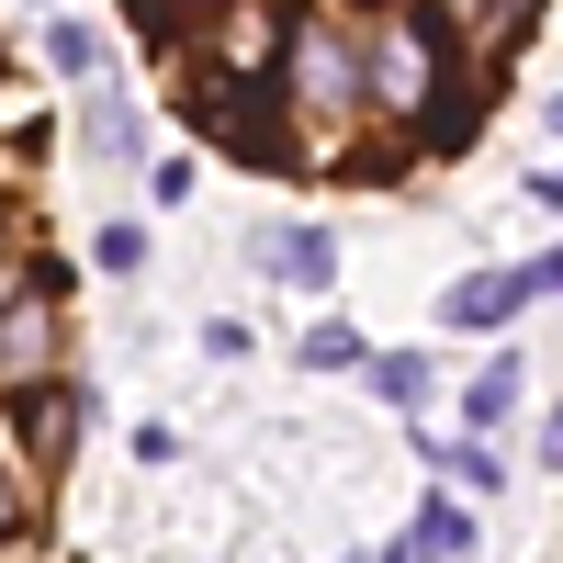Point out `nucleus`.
<instances>
[{"label": "nucleus", "mask_w": 563, "mask_h": 563, "mask_svg": "<svg viewBox=\"0 0 563 563\" xmlns=\"http://www.w3.org/2000/svg\"><path fill=\"white\" fill-rule=\"evenodd\" d=\"M429 57H440V34H429V23H395L384 45H372V102H384V113H417V102H429Z\"/></svg>", "instance_id": "1"}, {"label": "nucleus", "mask_w": 563, "mask_h": 563, "mask_svg": "<svg viewBox=\"0 0 563 563\" xmlns=\"http://www.w3.org/2000/svg\"><path fill=\"white\" fill-rule=\"evenodd\" d=\"M45 361H57V305H0V372L12 384H45Z\"/></svg>", "instance_id": "2"}, {"label": "nucleus", "mask_w": 563, "mask_h": 563, "mask_svg": "<svg viewBox=\"0 0 563 563\" xmlns=\"http://www.w3.org/2000/svg\"><path fill=\"white\" fill-rule=\"evenodd\" d=\"M294 79H305L316 113H350V102H361V68H350L339 34H305V45H294Z\"/></svg>", "instance_id": "3"}, {"label": "nucleus", "mask_w": 563, "mask_h": 563, "mask_svg": "<svg viewBox=\"0 0 563 563\" xmlns=\"http://www.w3.org/2000/svg\"><path fill=\"white\" fill-rule=\"evenodd\" d=\"M519 23H530V0H451V23H429V34L474 45V57H507V45H519Z\"/></svg>", "instance_id": "4"}, {"label": "nucleus", "mask_w": 563, "mask_h": 563, "mask_svg": "<svg viewBox=\"0 0 563 563\" xmlns=\"http://www.w3.org/2000/svg\"><path fill=\"white\" fill-rule=\"evenodd\" d=\"M214 45H225V68L249 79V68L282 57V12H271V0H225V34H214Z\"/></svg>", "instance_id": "5"}, {"label": "nucleus", "mask_w": 563, "mask_h": 563, "mask_svg": "<svg viewBox=\"0 0 563 563\" xmlns=\"http://www.w3.org/2000/svg\"><path fill=\"white\" fill-rule=\"evenodd\" d=\"M519 305H530V271H496V282H451V294H440V316H451V327H507Z\"/></svg>", "instance_id": "6"}, {"label": "nucleus", "mask_w": 563, "mask_h": 563, "mask_svg": "<svg viewBox=\"0 0 563 563\" xmlns=\"http://www.w3.org/2000/svg\"><path fill=\"white\" fill-rule=\"evenodd\" d=\"M203 113H214V135H225L238 158H282V124L260 113V90H249V79H238V90H214Z\"/></svg>", "instance_id": "7"}, {"label": "nucleus", "mask_w": 563, "mask_h": 563, "mask_svg": "<svg viewBox=\"0 0 563 563\" xmlns=\"http://www.w3.org/2000/svg\"><path fill=\"white\" fill-rule=\"evenodd\" d=\"M260 260H271L282 282H327V271H339V249H327V238H316V225H294V238H271Z\"/></svg>", "instance_id": "8"}, {"label": "nucleus", "mask_w": 563, "mask_h": 563, "mask_svg": "<svg viewBox=\"0 0 563 563\" xmlns=\"http://www.w3.org/2000/svg\"><path fill=\"white\" fill-rule=\"evenodd\" d=\"M507 406H519V361H496V372H474V395H462V417H474V429H496Z\"/></svg>", "instance_id": "9"}, {"label": "nucleus", "mask_w": 563, "mask_h": 563, "mask_svg": "<svg viewBox=\"0 0 563 563\" xmlns=\"http://www.w3.org/2000/svg\"><path fill=\"white\" fill-rule=\"evenodd\" d=\"M68 440H79V395H57V384H45V395H34V451L57 462Z\"/></svg>", "instance_id": "10"}, {"label": "nucleus", "mask_w": 563, "mask_h": 563, "mask_svg": "<svg viewBox=\"0 0 563 563\" xmlns=\"http://www.w3.org/2000/svg\"><path fill=\"white\" fill-rule=\"evenodd\" d=\"M372 395H384V406H429V361H372Z\"/></svg>", "instance_id": "11"}, {"label": "nucleus", "mask_w": 563, "mask_h": 563, "mask_svg": "<svg viewBox=\"0 0 563 563\" xmlns=\"http://www.w3.org/2000/svg\"><path fill=\"white\" fill-rule=\"evenodd\" d=\"M417 552H474V519L440 496V507H417Z\"/></svg>", "instance_id": "12"}, {"label": "nucleus", "mask_w": 563, "mask_h": 563, "mask_svg": "<svg viewBox=\"0 0 563 563\" xmlns=\"http://www.w3.org/2000/svg\"><path fill=\"white\" fill-rule=\"evenodd\" d=\"M440 474H462V485H474V496H496V462H485V429L462 440V451H440Z\"/></svg>", "instance_id": "13"}, {"label": "nucleus", "mask_w": 563, "mask_h": 563, "mask_svg": "<svg viewBox=\"0 0 563 563\" xmlns=\"http://www.w3.org/2000/svg\"><path fill=\"white\" fill-rule=\"evenodd\" d=\"M305 361H316V372H339V361H361V339H350V327H316V339H305Z\"/></svg>", "instance_id": "14"}, {"label": "nucleus", "mask_w": 563, "mask_h": 563, "mask_svg": "<svg viewBox=\"0 0 563 563\" xmlns=\"http://www.w3.org/2000/svg\"><path fill=\"white\" fill-rule=\"evenodd\" d=\"M530 203H541V214H563V169H541V180H530Z\"/></svg>", "instance_id": "15"}, {"label": "nucleus", "mask_w": 563, "mask_h": 563, "mask_svg": "<svg viewBox=\"0 0 563 563\" xmlns=\"http://www.w3.org/2000/svg\"><path fill=\"white\" fill-rule=\"evenodd\" d=\"M530 294H563V249H552V260H541V271H530Z\"/></svg>", "instance_id": "16"}, {"label": "nucleus", "mask_w": 563, "mask_h": 563, "mask_svg": "<svg viewBox=\"0 0 563 563\" xmlns=\"http://www.w3.org/2000/svg\"><path fill=\"white\" fill-rule=\"evenodd\" d=\"M541 462H563V406H552V429H541Z\"/></svg>", "instance_id": "17"}, {"label": "nucleus", "mask_w": 563, "mask_h": 563, "mask_svg": "<svg viewBox=\"0 0 563 563\" xmlns=\"http://www.w3.org/2000/svg\"><path fill=\"white\" fill-rule=\"evenodd\" d=\"M0 530H12V474H0Z\"/></svg>", "instance_id": "18"}, {"label": "nucleus", "mask_w": 563, "mask_h": 563, "mask_svg": "<svg viewBox=\"0 0 563 563\" xmlns=\"http://www.w3.org/2000/svg\"><path fill=\"white\" fill-rule=\"evenodd\" d=\"M12 294H23V282H12V271H0V305H12Z\"/></svg>", "instance_id": "19"}, {"label": "nucleus", "mask_w": 563, "mask_h": 563, "mask_svg": "<svg viewBox=\"0 0 563 563\" xmlns=\"http://www.w3.org/2000/svg\"><path fill=\"white\" fill-rule=\"evenodd\" d=\"M0 225H12V192H0Z\"/></svg>", "instance_id": "20"}]
</instances>
